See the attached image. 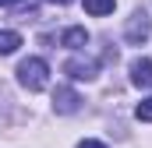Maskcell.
I'll use <instances>...</instances> for the list:
<instances>
[{
    "label": "cell",
    "instance_id": "5b68a950",
    "mask_svg": "<svg viewBox=\"0 0 152 148\" xmlns=\"http://www.w3.org/2000/svg\"><path fill=\"white\" fill-rule=\"evenodd\" d=\"M131 81H134L138 88H152V60L149 57L131 60Z\"/></svg>",
    "mask_w": 152,
    "mask_h": 148
},
{
    "label": "cell",
    "instance_id": "6da1fadb",
    "mask_svg": "<svg viewBox=\"0 0 152 148\" xmlns=\"http://www.w3.org/2000/svg\"><path fill=\"white\" fill-rule=\"evenodd\" d=\"M18 81H21L28 92H42V88L50 85V64H46L42 57L21 60V64H18Z\"/></svg>",
    "mask_w": 152,
    "mask_h": 148
},
{
    "label": "cell",
    "instance_id": "3957f363",
    "mask_svg": "<svg viewBox=\"0 0 152 148\" xmlns=\"http://www.w3.org/2000/svg\"><path fill=\"white\" fill-rule=\"evenodd\" d=\"M64 74L75 78V81H92L96 78V60H81V57H71L64 64Z\"/></svg>",
    "mask_w": 152,
    "mask_h": 148
},
{
    "label": "cell",
    "instance_id": "ba28073f",
    "mask_svg": "<svg viewBox=\"0 0 152 148\" xmlns=\"http://www.w3.org/2000/svg\"><path fill=\"white\" fill-rule=\"evenodd\" d=\"M18 46H21V36L18 32H0V57H11Z\"/></svg>",
    "mask_w": 152,
    "mask_h": 148
},
{
    "label": "cell",
    "instance_id": "7c38bea8",
    "mask_svg": "<svg viewBox=\"0 0 152 148\" xmlns=\"http://www.w3.org/2000/svg\"><path fill=\"white\" fill-rule=\"evenodd\" d=\"M50 4H60V7H64V4H71V0H50Z\"/></svg>",
    "mask_w": 152,
    "mask_h": 148
},
{
    "label": "cell",
    "instance_id": "52a82bcc",
    "mask_svg": "<svg viewBox=\"0 0 152 148\" xmlns=\"http://www.w3.org/2000/svg\"><path fill=\"white\" fill-rule=\"evenodd\" d=\"M117 0H85V11L92 14V18H103V14H113Z\"/></svg>",
    "mask_w": 152,
    "mask_h": 148
},
{
    "label": "cell",
    "instance_id": "277c9868",
    "mask_svg": "<svg viewBox=\"0 0 152 148\" xmlns=\"http://www.w3.org/2000/svg\"><path fill=\"white\" fill-rule=\"evenodd\" d=\"M78 106H81V99H78V92H75V88H57V92H53V110L60 113V116L78 113Z\"/></svg>",
    "mask_w": 152,
    "mask_h": 148
},
{
    "label": "cell",
    "instance_id": "7a4b0ae2",
    "mask_svg": "<svg viewBox=\"0 0 152 148\" xmlns=\"http://www.w3.org/2000/svg\"><path fill=\"white\" fill-rule=\"evenodd\" d=\"M149 36H152V18H149V14H142V11H134L131 21H127V28H124V39L134 42V46H142Z\"/></svg>",
    "mask_w": 152,
    "mask_h": 148
},
{
    "label": "cell",
    "instance_id": "9c48e42d",
    "mask_svg": "<svg viewBox=\"0 0 152 148\" xmlns=\"http://www.w3.org/2000/svg\"><path fill=\"white\" fill-rule=\"evenodd\" d=\"M134 116H138V120H145V123H152V95L138 102V110H134Z\"/></svg>",
    "mask_w": 152,
    "mask_h": 148
},
{
    "label": "cell",
    "instance_id": "8992f818",
    "mask_svg": "<svg viewBox=\"0 0 152 148\" xmlns=\"http://www.w3.org/2000/svg\"><path fill=\"white\" fill-rule=\"evenodd\" d=\"M60 42H64V46H67V49H81V46H85V42H88V32H85V28H81V25H75V28H67V32H64V36H60Z\"/></svg>",
    "mask_w": 152,
    "mask_h": 148
},
{
    "label": "cell",
    "instance_id": "30bf717a",
    "mask_svg": "<svg viewBox=\"0 0 152 148\" xmlns=\"http://www.w3.org/2000/svg\"><path fill=\"white\" fill-rule=\"evenodd\" d=\"M78 148H106L103 141H92V138H85V141H78Z\"/></svg>",
    "mask_w": 152,
    "mask_h": 148
},
{
    "label": "cell",
    "instance_id": "8fae6325",
    "mask_svg": "<svg viewBox=\"0 0 152 148\" xmlns=\"http://www.w3.org/2000/svg\"><path fill=\"white\" fill-rule=\"evenodd\" d=\"M7 4H18V0H0V7H7Z\"/></svg>",
    "mask_w": 152,
    "mask_h": 148
}]
</instances>
